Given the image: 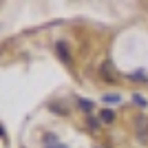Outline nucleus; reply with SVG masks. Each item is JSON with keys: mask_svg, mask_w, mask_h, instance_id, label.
<instances>
[{"mask_svg": "<svg viewBox=\"0 0 148 148\" xmlns=\"http://www.w3.org/2000/svg\"><path fill=\"white\" fill-rule=\"evenodd\" d=\"M99 117H102V122H106V124H111L113 119H115V113H113V111H108V108H104V111L99 113Z\"/></svg>", "mask_w": 148, "mask_h": 148, "instance_id": "nucleus-3", "label": "nucleus"}, {"mask_svg": "<svg viewBox=\"0 0 148 148\" xmlns=\"http://www.w3.org/2000/svg\"><path fill=\"white\" fill-rule=\"evenodd\" d=\"M47 148H66V146H62V144H60V146H47Z\"/></svg>", "mask_w": 148, "mask_h": 148, "instance_id": "nucleus-7", "label": "nucleus"}, {"mask_svg": "<svg viewBox=\"0 0 148 148\" xmlns=\"http://www.w3.org/2000/svg\"><path fill=\"white\" fill-rule=\"evenodd\" d=\"M133 102H135L137 106H146V99H144L139 93H135V95H133Z\"/></svg>", "mask_w": 148, "mask_h": 148, "instance_id": "nucleus-5", "label": "nucleus"}, {"mask_svg": "<svg viewBox=\"0 0 148 148\" xmlns=\"http://www.w3.org/2000/svg\"><path fill=\"white\" fill-rule=\"evenodd\" d=\"M130 77H133L135 82H144V80H146V73H144V71H137V73H133Z\"/></svg>", "mask_w": 148, "mask_h": 148, "instance_id": "nucleus-6", "label": "nucleus"}, {"mask_svg": "<svg viewBox=\"0 0 148 148\" xmlns=\"http://www.w3.org/2000/svg\"><path fill=\"white\" fill-rule=\"evenodd\" d=\"M102 99H104V104H119V102H122V95H119V93H104Z\"/></svg>", "mask_w": 148, "mask_h": 148, "instance_id": "nucleus-1", "label": "nucleus"}, {"mask_svg": "<svg viewBox=\"0 0 148 148\" xmlns=\"http://www.w3.org/2000/svg\"><path fill=\"white\" fill-rule=\"evenodd\" d=\"M80 108H84L86 113L93 111V102H86V99H80Z\"/></svg>", "mask_w": 148, "mask_h": 148, "instance_id": "nucleus-4", "label": "nucleus"}, {"mask_svg": "<svg viewBox=\"0 0 148 148\" xmlns=\"http://www.w3.org/2000/svg\"><path fill=\"white\" fill-rule=\"evenodd\" d=\"M56 51H58V56L62 58V62H69L71 58H69V49H66V44L64 42H58L56 44Z\"/></svg>", "mask_w": 148, "mask_h": 148, "instance_id": "nucleus-2", "label": "nucleus"}]
</instances>
